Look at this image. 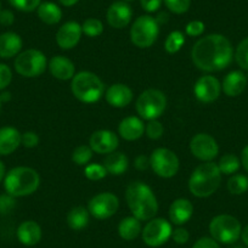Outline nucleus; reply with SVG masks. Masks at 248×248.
I'll return each instance as SVG.
<instances>
[{"instance_id":"f257e3e1","label":"nucleus","mask_w":248,"mask_h":248,"mask_svg":"<svg viewBox=\"0 0 248 248\" xmlns=\"http://www.w3.org/2000/svg\"><path fill=\"white\" fill-rule=\"evenodd\" d=\"M233 47L223 34H208L195 43L191 50L194 65L204 72H218L231 63Z\"/></svg>"},{"instance_id":"f03ea898","label":"nucleus","mask_w":248,"mask_h":248,"mask_svg":"<svg viewBox=\"0 0 248 248\" xmlns=\"http://www.w3.org/2000/svg\"><path fill=\"white\" fill-rule=\"evenodd\" d=\"M125 201L133 217L140 221L151 220L158 212V202L154 191L142 181H133L128 185Z\"/></svg>"},{"instance_id":"7ed1b4c3","label":"nucleus","mask_w":248,"mask_h":248,"mask_svg":"<svg viewBox=\"0 0 248 248\" xmlns=\"http://www.w3.org/2000/svg\"><path fill=\"white\" fill-rule=\"evenodd\" d=\"M221 183V173L218 164L204 162L196 167L189 179V190L195 197L206 199L218 190Z\"/></svg>"},{"instance_id":"20e7f679","label":"nucleus","mask_w":248,"mask_h":248,"mask_svg":"<svg viewBox=\"0 0 248 248\" xmlns=\"http://www.w3.org/2000/svg\"><path fill=\"white\" fill-rule=\"evenodd\" d=\"M40 185V176L31 167H15L6 173L4 187L6 194L14 197H25L34 194Z\"/></svg>"},{"instance_id":"39448f33","label":"nucleus","mask_w":248,"mask_h":248,"mask_svg":"<svg viewBox=\"0 0 248 248\" xmlns=\"http://www.w3.org/2000/svg\"><path fill=\"white\" fill-rule=\"evenodd\" d=\"M71 90L76 99L85 104L99 101L105 94V84L99 76L89 71L75 75L71 82Z\"/></svg>"},{"instance_id":"423d86ee","label":"nucleus","mask_w":248,"mask_h":248,"mask_svg":"<svg viewBox=\"0 0 248 248\" xmlns=\"http://www.w3.org/2000/svg\"><path fill=\"white\" fill-rule=\"evenodd\" d=\"M242 226L238 219L229 214L214 217L209 223V233L219 243L231 245L241 237Z\"/></svg>"},{"instance_id":"0eeeda50","label":"nucleus","mask_w":248,"mask_h":248,"mask_svg":"<svg viewBox=\"0 0 248 248\" xmlns=\"http://www.w3.org/2000/svg\"><path fill=\"white\" fill-rule=\"evenodd\" d=\"M159 34V25L156 17L142 15L134 21L130 28V40L135 46L147 49L152 46Z\"/></svg>"},{"instance_id":"6e6552de","label":"nucleus","mask_w":248,"mask_h":248,"mask_svg":"<svg viewBox=\"0 0 248 248\" xmlns=\"http://www.w3.org/2000/svg\"><path fill=\"white\" fill-rule=\"evenodd\" d=\"M137 112L142 119L152 121L163 114L167 107V97L158 89H147L139 95L137 100Z\"/></svg>"},{"instance_id":"1a4fd4ad","label":"nucleus","mask_w":248,"mask_h":248,"mask_svg":"<svg viewBox=\"0 0 248 248\" xmlns=\"http://www.w3.org/2000/svg\"><path fill=\"white\" fill-rule=\"evenodd\" d=\"M46 56L40 50L28 49L20 52L15 60V70L26 78L42 76L46 70Z\"/></svg>"},{"instance_id":"9d476101","label":"nucleus","mask_w":248,"mask_h":248,"mask_svg":"<svg viewBox=\"0 0 248 248\" xmlns=\"http://www.w3.org/2000/svg\"><path fill=\"white\" fill-rule=\"evenodd\" d=\"M150 167L158 176L169 179L178 173L180 162L175 152L166 147H158L150 156Z\"/></svg>"},{"instance_id":"9b49d317","label":"nucleus","mask_w":248,"mask_h":248,"mask_svg":"<svg viewBox=\"0 0 248 248\" xmlns=\"http://www.w3.org/2000/svg\"><path fill=\"white\" fill-rule=\"evenodd\" d=\"M171 224L167 219L154 218L141 231L142 240L149 247H159L171 237Z\"/></svg>"},{"instance_id":"f8f14e48","label":"nucleus","mask_w":248,"mask_h":248,"mask_svg":"<svg viewBox=\"0 0 248 248\" xmlns=\"http://www.w3.org/2000/svg\"><path fill=\"white\" fill-rule=\"evenodd\" d=\"M119 208V200L111 192H101L93 197L88 203V211L94 218L104 220L111 218Z\"/></svg>"},{"instance_id":"ddd939ff","label":"nucleus","mask_w":248,"mask_h":248,"mask_svg":"<svg viewBox=\"0 0 248 248\" xmlns=\"http://www.w3.org/2000/svg\"><path fill=\"white\" fill-rule=\"evenodd\" d=\"M190 151L200 161L212 162L218 156L219 146L212 135L207 133H200L195 135L190 141Z\"/></svg>"},{"instance_id":"4468645a","label":"nucleus","mask_w":248,"mask_h":248,"mask_svg":"<svg viewBox=\"0 0 248 248\" xmlns=\"http://www.w3.org/2000/svg\"><path fill=\"white\" fill-rule=\"evenodd\" d=\"M221 92V84L214 76H202L195 83L194 93L199 101L203 104L216 101Z\"/></svg>"},{"instance_id":"2eb2a0df","label":"nucleus","mask_w":248,"mask_h":248,"mask_svg":"<svg viewBox=\"0 0 248 248\" xmlns=\"http://www.w3.org/2000/svg\"><path fill=\"white\" fill-rule=\"evenodd\" d=\"M119 145V139L113 132L106 129L96 130L89 139V146L93 152L99 155H108L116 151Z\"/></svg>"},{"instance_id":"dca6fc26","label":"nucleus","mask_w":248,"mask_h":248,"mask_svg":"<svg viewBox=\"0 0 248 248\" xmlns=\"http://www.w3.org/2000/svg\"><path fill=\"white\" fill-rule=\"evenodd\" d=\"M106 18L112 28L122 30V28L127 27L133 18L132 6L123 0L114 1L109 5L108 10H107Z\"/></svg>"},{"instance_id":"f3484780","label":"nucleus","mask_w":248,"mask_h":248,"mask_svg":"<svg viewBox=\"0 0 248 248\" xmlns=\"http://www.w3.org/2000/svg\"><path fill=\"white\" fill-rule=\"evenodd\" d=\"M82 34V26L76 21H68L57 31L56 43L61 49L71 50L79 43Z\"/></svg>"},{"instance_id":"a211bd4d","label":"nucleus","mask_w":248,"mask_h":248,"mask_svg":"<svg viewBox=\"0 0 248 248\" xmlns=\"http://www.w3.org/2000/svg\"><path fill=\"white\" fill-rule=\"evenodd\" d=\"M105 97L112 107L123 108L133 101V90L128 85L116 83L106 90Z\"/></svg>"},{"instance_id":"6ab92c4d","label":"nucleus","mask_w":248,"mask_h":248,"mask_svg":"<svg viewBox=\"0 0 248 248\" xmlns=\"http://www.w3.org/2000/svg\"><path fill=\"white\" fill-rule=\"evenodd\" d=\"M118 133L122 139L127 140V141H134L144 135L145 125L139 117H125L119 123Z\"/></svg>"},{"instance_id":"aec40b11","label":"nucleus","mask_w":248,"mask_h":248,"mask_svg":"<svg viewBox=\"0 0 248 248\" xmlns=\"http://www.w3.org/2000/svg\"><path fill=\"white\" fill-rule=\"evenodd\" d=\"M49 71L51 76L60 80H70L76 75V66L70 59L61 55L54 56L49 62Z\"/></svg>"},{"instance_id":"412c9836","label":"nucleus","mask_w":248,"mask_h":248,"mask_svg":"<svg viewBox=\"0 0 248 248\" xmlns=\"http://www.w3.org/2000/svg\"><path fill=\"white\" fill-rule=\"evenodd\" d=\"M194 206L187 199H178L169 207V220L174 225H183L191 219Z\"/></svg>"},{"instance_id":"4be33fe9","label":"nucleus","mask_w":248,"mask_h":248,"mask_svg":"<svg viewBox=\"0 0 248 248\" xmlns=\"http://www.w3.org/2000/svg\"><path fill=\"white\" fill-rule=\"evenodd\" d=\"M247 87V77L241 71H232L225 76L221 84L224 94L229 97H236L242 94Z\"/></svg>"},{"instance_id":"5701e85b","label":"nucleus","mask_w":248,"mask_h":248,"mask_svg":"<svg viewBox=\"0 0 248 248\" xmlns=\"http://www.w3.org/2000/svg\"><path fill=\"white\" fill-rule=\"evenodd\" d=\"M21 133L14 127L0 128V156H9L21 145Z\"/></svg>"},{"instance_id":"b1692460","label":"nucleus","mask_w":248,"mask_h":248,"mask_svg":"<svg viewBox=\"0 0 248 248\" xmlns=\"http://www.w3.org/2000/svg\"><path fill=\"white\" fill-rule=\"evenodd\" d=\"M17 238L22 245L35 246L42 240V228L33 220H26L17 228Z\"/></svg>"},{"instance_id":"393cba45","label":"nucleus","mask_w":248,"mask_h":248,"mask_svg":"<svg viewBox=\"0 0 248 248\" xmlns=\"http://www.w3.org/2000/svg\"><path fill=\"white\" fill-rule=\"evenodd\" d=\"M22 39L15 32H5L0 34V57L11 59L20 54L22 49Z\"/></svg>"},{"instance_id":"a878e982","label":"nucleus","mask_w":248,"mask_h":248,"mask_svg":"<svg viewBox=\"0 0 248 248\" xmlns=\"http://www.w3.org/2000/svg\"><path fill=\"white\" fill-rule=\"evenodd\" d=\"M104 167L112 175H122L129 167V159L123 152H111L104 159Z\"/></svg>"},{"instance_id":"bb28decb","label":"nucleus","mask_w":248,"mask_h":248,"mask_svg":"<svg viewBox=\"0 0 248 248\" xmlns=\"http://www.w3.org/2000/svg\"><path fill=\"white\" fill-rule=\"evenodd\" d=\"M37 14L40 21L44 22L45 25L49 26L56 25L62 18L61 9L59 8V5H56L55 3H51V1L40 3V5L37 9Z\"/></svg>"},{"instance_id":"cd10ccee","label":"nucleus","mask_w":248,"mask_h":248,"mask_svg":"<svg viewBox=\"0 0 248 248\" xmlns=\"http://www.w3.org/2000/svg\"><path fill=\"white\" fill-rule=\"evenodd\" d=\"M141 221L135 217H127L122 219L118 225V233L123 240L133 241L141 233Z\"/></svg>"},{"instance_id":"c85d7f7f","label":"nucleus","mask_w":248,"mask_h":248,"mask_svg":"<svg viewBox=\"0 0 248 248\" xmlns=\"http://www.w3.org/2000/svg\"><path fill=\"white\" fill-rule=\"evenodd\" d=\"M89 211H88L85 207L77 206L73 207V208L68 212L66 221H67V225L70 226L72 230L80 231L84 228H87L88 224H89Z\"/></svg>"},{"instance_id":"c756f323","label":"nucleus","mask_w":248,"mask_h":248,"mask_svg":"<svg viewBox=\"0 0 248 248\" xmlns=\"http://www.w3.org/2000/svg\"><path fill=\"white\" fill-rule=\"evenodd\" d=\"M241 161L238 159V157L233 154H226L224 156H221V158L219 159L218 167L219 170L221 174H225V175H231V174H235L236 171L240 169Z\"/></svg>"},{"instance_id":"7c9ffc66","label":"nucleus","mask_w":248,"mask_h":248,"mask_svg":"<svg viewBox=\"0 0 248 248\" xmlns=\"http://www.w3.org/2000/svg\"><path fill=\"white\" fill-rule=\"evenodd\" d=\"M228 190L232 195H242L248 190V178L243 174H233L228 180Z\"/></svg>"},{"instance_id":"2f4dec72","label":"nucleus","mask_w":248,"mask_h":248,"mask_svg":"<svg viewBox=\"0 0 248 248\" xmlns=\"http://www.w3.org/2000/svg\"><path fill=\"white\" fill-rule=\"evenodd\" d=\"M185 43V37L180 31H173L168 34L166 42H164V49L169 54H175Z\"/></svg>"},{"instance_id":"473e14b6","label":"nucleus","mask_w":248,"mask_h":248,"mask_svg":"<svg viewBox=\"0 0 248 248\" xmlns=\"http://www.w3.org/2000/svg\"><path fill=\"white\" fill-rule=\"evenodd\" d=\"M82 31L85 35H88L89 38H95L99 37L104 32V23L99 20V18L90 17L83 22L82 25Z\"/></svg>"},{"instance_id":"72a5a7b5","label":"nucleus","mask_w":248,"mask_h":248,"mask_svg":"<svg viewBox=\"0 0 248 248\" xmlns=\"http://www.w3.org/2000/svg\"><path fill=\"white\" fill-rule=\"evenodd\" d=\"M93 157V150L87 145H80L76 147L72 152V161L78 166H87L89 164Z\"/></svg>"},{"instance_id":"f704fd0d","label":"nucleus","mask_w":248,"mask_h":248,"mask_svg":"<svg viewBox=\"0 0 248 248\" xmlns=\"http://www.w3.org/2000/svg\"><path fill=\"white\" fill-rule=\"evenodd\" d=\"M107 170L104 167V164H97V163H90L87 164L84 168V175L85 178L89 179L92 181H97L104 179L107 175Z\"/></svg>"},{"instance_id":"c9c22d12","label":"nucleus","mask_w":248,"mask_h":248,"mask_svg":"<svg viewBox=\"0 0 248 248\" xmlns=\"http://www.w3.org/2000/svg\"><path fill=\"white\" fill-rule=\"evenodd\" d=\"M235 60L242 70L248 71V37L245 38L236 47Z\"/></svg>"},{"instance_id":"e433bc0d","label":"nucleus","mask_w":248,"mask_h":248,"mask_svg":"<svg viewBox=\"0 0 248 248\" xmlns=\"http://www.w3.org/2000/svg\"><path fill=\"white\" fill-rule=\"evenodd\" d=\"M11 6L17 9L18 11L22 13H32L37 10L38 6L40 5L42 0H9Z\"/></svg>"},{"instance_id":"4c0bfd02","label":"nucleus","mask_w":248,"mask_h":248,"mask_svg":"<svg viewBox=\"0 0 248 248\" xmlns=\"http://www.w3.org/2000/svg\"><path fill=\"white\" fill-rule=\"evenodd\" d=\"M169 11L176 15L185 14L190 9L191 0H163Z\"/></svg>"},{"instance_id":"58836bf2","label":"nucleus","mask_w":248,"mask_h":248,"mask_svg":"<svg viewBox=\"0 0 248 248\" xmlns=\"http://www.w3.org/2000/svg\"><path fill=\"white\" fill-rule=\"evenodd\" d=\"M164 128L162 125L161 122H158L157 119H152V121H149V123L146 124L145 127V134L152 140H157L163 135Z\"/></svg>"},{"instance_id":"ea45409f","label":"nucleus","mask_w":248,"mask_h":248,"mask_svg":"<svg viewBox=\"0 0 248 248\" xmlns=\"http://www.w3.org/2000/svg\"><path fill=\"white\" fill-rule=\"evenodd\" d=\"M16 197L9 194L0 195V214H9L16 207Z\"/></svg>"},{"instance_id":"a19ab883","label":"nucleus","mask_w":248,"mask_h":248,"mask_svg":"<svg viewBox=\"0 0 248 248\" xmlns=\"http://www.w3.org/2000/svg\"><path fill=\"white\" fill-rule=\"evenodd\" d=\"M13 80V72L5 63H0V90H4L10 85Z\"/></svg>"},{"instance_id":"79ce46f5","label":"nucleus","mask_w":248,"mask_h":248,"mask_svg":"<svg viewBox=\"0 0 248 248\" xmlns=\"http://www.w3.org/2000/svg\"><path fill=\"white\" fill-rule=\"evenodd\" d=\"M185 32L190 37H200L204 32V23L199 20L191 21L186 25Z\"/></svg>"},{"instance_id":"37998d69","label":"nucleus","mask_w":248,"mask_h":248,"mask_svg":"<svg viewBox=\"0 0 248 248\" xmlns=\"http://www.w3.org/2000/svg\"><path fill=\"white\" fill-rule=\"evenodd\" d=\"M39 144V137L34 132H26L21 135V145L26 149H33Z\"/></svg>"},{"instance_id":"c03bdc74","label":"nucleus","mask_w":248,"mask_h":248,"mask_svg":"<svg viewBox=\"0 0 248 248\" xmlns=\"http://www.w3.org/2000/svg\"><path fill=\"white\" fill-rule=\"evenodd\" d=\"M171 238L175 243L178 245H185L190 238L189 231L186 230L185 228H176L175 230H173L171 232Z\"/></svg>"},{"instance_id":"a18cd8bd","label":"nucleus","mask_w":248,"mask_h":248,"mask_svg":"<svg viewBox=\"0 0 248 248\" xmlns=\"http://www.w3.org/2000/svg\"><path fill=\"white\" fill-rule=\"evenodd\" d=\"M192 248H220L219 242H217L214 238L212 237H201L195 242Z\"/></svg>"},{"instance_id":"49530a36","label":"nucleus","mask_w":248,"mask_h":248,"mask_svg":"<svg viewBox=\"0 0 248 248\" xmlns=\"http://www.w3.org/2000/svg\"><path fill=\"white\" fill-rule=\"evenodd\" d=\"M163 0H140V5L146 13H156L159 10Z\"/></svg>"},{"instance_id":"de8ad7c7","label":"nucleus","mask_w":248,"mask_h":248,"mask_svg":"<svg viewBox=\"0 0 248 248\" xmlns=\"http://www.w3.org/2000/svg\"><path fill=\"white\" fill-rule=\"evenodd\" d=\"M15 22V15L11 10H0V25L1 26H11Z\"/></svg>"},{"instance_id":"09e8293b","label":"nucleus","mask_w":248,"mask_h":248,"mask_svg":"<svg viewBox=\"0 0 248 248\" xmlns=\"http://www.w3.org/2000/svg\"><path fill=\"white\" fill-rule=\"evenodd\" d=\"M134 166L138 170H146L150 167V157L145 156V155H140L135 158Z\"/></svg>"},{"instance_id":"8fccbe9b","label":"nucleus","mask_w":248,"mask_h":248,"mask_svg":"<svg viewBox=\"0 0 248 248\" xmlns=\"http://www.w3.org/2000/svg\"><path fill=\"white\" fill-rule=\"evenodd\" d=\"M241 164L245 170L248 171V145L243 147L242 152H241Z\"/></svg>"},{"instance_id":"3c124183","label":"nucleus","mask_w":248,"mask_h":248,"mask_svg":"<svg viewBox=\"0 0 248 248\" xmlns=\"http://www.w3.org/2000/svg\"><path fill=\"white\" fill-rule=\"evenodd\" d=\"M158 25H162V23H167V21L169 20V16L167 13H159L158 16L156 17Z\"/></svg>"},{"instance_id":"603ef678","label":"nucleus","mask_w":248,"mask_h":248,"mask_svg":"<svg viewBox=\"0 0 248 248\" xmlns=\"http://www.w3.org/2000/svg\"><path fill=\"white\" fill-rule=\"evenodd\" d=\"M241 238H242L243 243L248 247V225L245 229H242V232H241Z\"/></svg>"},{"instance_id":"864d4df0","label":"nucleus","mask_w":248,"mask_h":248,"mask_svg":"<svg viewBox=\"0 0 248 248\" xmlns=\"http://www.w3.org/2000/svg\"><path fill=\"white\" fill-rule=\"evenodd\" d=\"M59 1L63 6H67V8H70V6L76 5V4H77L79 0H59Z\"/></svg>"},{"instance_id":"5fc2aeb1","label":"nucleus","mask_w":248,"mask_h":248,"mask_svg":"<svg viewBox=\"0 0 248 248\" xmlns=\"http://www.w3.org/2000/svg\"><path fill=\"white\" fill-rule=\"evenodd\" d=\"M11 94L9 92H4L3 94H0V101L1 102H8L10 101Z\"/></svg>"},{"instance_id":"6e6d98bb","label":"nucleus","mask_w":248,"mask_h":248,"mask_svg":"<svg viewBox=\"0 0 248 248\" xmlns=\"http://www.w3.org/2000/svg\"><path fill=\"white\" fill-rule=\"evenodd\" d=\"M6 173H5V166H4V163L1 161H0V183L3 181V179L5 178Z\"/></svg>"},{"instance_id":"4d7b16f0","label":"nucleus","mask_w":248,"mask_h":248,"mask_svg":"<svg viewBox=\"0 0 248 248\" xmlns=\"http://www.w3.org/2000/svg\"><path fill=\"white\" fill-rule=\"evenodd\" d=\"M233 248H245V247H241V246H236V247H233Z\"/></svg>"},{"instance_id":"13d9d810","label":"nucleus","mask_w":248,"mask_h":248,"mask_svg":"<svg viewBox=\"0 0 248 248\" xmlns=\"http://www.w3.org/2000/svg\"><path fill=\"white\" fill-rule=\"evenodd\" d=\"M0 10H1V3H0Z\"/></svg>"},{"instance_id":"bf43d9fd","label":"nucleus","mask_w":248,"mask_h":248,"mask_svg":"<svg viewBox=\"0 0 248 248\" xmlns=\"http://www.w3.org/2000/svg\"><path fill=\"white\" fill-rule=\"evenodd\" d=\"M123 1H130V0H123Z\"/></svg>"},{"instance_id":"052dcab7","label":"nucleus","mask_w":248,"mask_h":248,"mask_svg":"<svg viewBox=\"0 0 248 248\" xmlns=\"http://www.w3.org/2000/svg\"><path fill=\"white\" fill-rule=\"evenodd\" d=\"M0 108H1V101H0Z\"/></svg>"}]
</instances>
